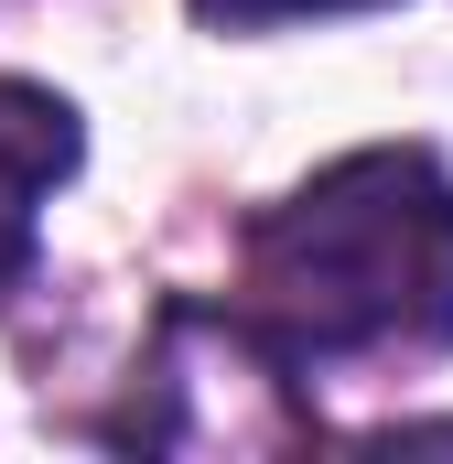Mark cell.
<instances>
[{
  "label": "cell",
  "instance_id": "7a4b0ae2",
  "mask_svg": "<svg viewBox=\"0 0 453 464\" xmlns=\"http://www.w3.org/2000/svg\"><path fill=\"white\" fill-rule=\"evenodd\" d=\"M313 367L281 346L248 303H162L151 346L109 411V443L151 454H292L313 443Z\"/></svg>",
  "mask_w": 453,
  "mask_h": 464
},
{
  "label": "cell",
  "instance_id": "3957f363",
  "mask_svg": "<svg viewBox=\"0 0 453 464\" xmlns=\"http://www.w3.org/2000/svg\"><path fill=\"white\" fill-rule=\"evenodd\" d=\"M76 162H87L76 98H54L43 76H0V303L33 281V259H43V206L76 184Z\"/></svg>",
  "mask_w": 453,
  "mask_h": 464
},
{
  "label": "cell",
  "instance_id": "6da1fadb",
  "mask_svg": "<svg viewBox=\"0 0 453 464\" xmlns=\"http://www.w3.org/2000/svg\"><path fill=\"white\" fill-rule=\"evenodd\" d=\"M248 314L303 367L453 356V173L410 140L345 151L248 217Z\"/></svg>",
  "mask_w": 453,
  "mask_h": 464
},
{
  "label": "cell",
  "instance_id": "277c9868",
  "mask_svg": "<svg viewBox=\"0 0 453 464\" xmlns=\"http://www.w3.org/2000/svg\"><path fill=\"white\" fill-rule=\"evenodd\" d=\"M324 11H378V0H195L217 33H270V22H324Z\"/></svg>",
  "mask_w": 453,
  "mask_h": 464
}]
</instances>
